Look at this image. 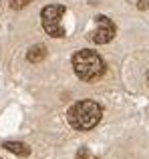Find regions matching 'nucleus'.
<instances>
[{"instance_id":"obj_1","label":"nucleus","mask_w":149,"mask_h":159,"mask_svg":"<svg viewBox=\"0 0 149 159\" xmlns=\"http://www.w3.org/2000/svg\"><path fill=\"white\" fill-rule=\"evenodd\" d=\"M101 117H103V107L95 101H79L67 113L71 127L77 131H89V129L97 127Z\"/></svg>"},{"instance_id":"obj_2","label":"nucleus","mask_w":149,"mask_h":159,"mask_svg":"<svg viewBox=\"0 0 149 159\" xmlns=\"http://www.w3.org/2000/svg\"><path fill=\"white\" fill-rule=\"evenodd\" d=\"M73 69L81 81H97L105 73V61L99 52L85 48L73 57Z\"/></svg>"},{"instance_id":"obj_3","label":"nucleus","mask_w":149,"mask_h":159,"mask_svg":"<svg viewBox=\"0 0 149 159\" xmlns=\"http://www.w3.org/2000/svg\"><path fill=\"white\" fill-rule=\"evenodd\" d=\"M63 16H65V6L63 4H48L40 12L43 28L55 39L65 36V26H63Z\"/></svg>"},{"instance_id":"obj_4","label":"nucleus","mask_w":149,"mask_h":159,"mask_svg":"<svg viewBox=\"0 0 149 159\" xmlns=\"http://www.w3.org/2000/svg\"><path fill=\"white\" fill-rule=\"evenodd\" d=\"M95 22H97V28L91 32L89 39L97 44H107L115 36V24L111 22V18H107L105 14H99L97 18H95Z\"/></svg>"},{"instance_id":"obj_5","label":"nucleus","mask_w":149,"mask_h":159,"mask_svg":"<svg viewBox=\"0 0 149 159\" xmlns=\"http://www.w3.org/2000/svg\"><path fill=\"white\" fill-rule=\"evenodd\" d=\"M4 149L16 153V155H22V157H26L28 153H30V147H28L26 143H22V141H6V143H4Z\"/></svg>"},{"instance_id":"obj_6","label":"nucleus","mask_w":149,"mask_h":159,"mask_svg":"<svg viewBox=\"0 0 149 159\" xmlns=\"http://www.w3.org/2000/svg\"><path fill=\"white\" fill-rule=\"evenodd\" d=\"M44 57H47V47H44V44H34V47L26 52V58L30 62H40Z\"/></svg>"},{"instance_id":"obj_7","label":"nucleus","mask_w":149,"mask_h":159,"mask_svg":"<svg viewBox=\"0 0 149 159\" xmlns=\"http://www.w3.org/2000/svg\"><path fill=\"white\" fill-rule=\"evenodd\" d=\"M77 159H97V157H95L87 147H81V149L77 151Z\"/></svg>"},{"instance_id":"obj_8","label":"nucleus","mask_w":149,"mask_h":159,"mask_svg":"<svg viewBox=\"0 0 149 159\" xmlns=\"http://www.w3.org/2000/svg\"><path fill=\"white\" fill-rule=\"evenodd\" d=\"M32 0H10V6L12 8H16V10H20V8H24V6H28Z\"/></svg>"},{"instance_id":"obj_9","label":"nucleus","mask_w":149,"mask_h":159,"mask_svg":"<svg viewBox=\"0 0 149 159\" xmlns=\"http://www.w3.org/2000/svg\"><path fill=\"white\" fill-rule=\"evenodd\" d=\"M139 8H141V10H143V8H147V0H139Z\"/></svg>"},{"instance_id":"obj_10","label":"nucleus","mask_w":149,"mask_h":159,"mask_svg":"<svg viewBox=\"0 0 149 159\" xmlns=\"http://www.w3.org/2000/svg\"><path fill=\"white\" fill-rule=\"evenodd\" d=\"M147 83H149V70H147Z\"/></svg>"}]
</instances>
